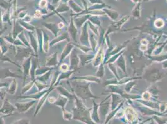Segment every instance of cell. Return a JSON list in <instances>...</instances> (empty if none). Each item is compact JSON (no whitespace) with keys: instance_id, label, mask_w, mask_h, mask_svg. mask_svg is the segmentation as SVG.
Listing matches in <instances>:
<instances>
[{"instance_id":"7a4b0ae2","label":"cell","mask_w":167,"mask_h":124,"mask_svg":"<svg viewBox=\"0 0 167 124\" xmlns=\"http://www.w3.org/2000/svg\"><path fill=\"white\" fill-rule=\"evenodd\" d=\"M149 59L151 60V61L156 62L157 63L164 62L167 60V53L165 55H155V56H152V55H146Z\"/></svg>"},{"instance_id":"6da1fadb","label":"cell","mask_w":167,"mask_h":124,"mask_svg":"<svg viewBox=\"0 0 167 124\" xmlns=\"http://www.w3.org/2000/svg\"><path fill=\"white\" fill-rule=\"evenodd\" d=\"M167 73L162 68H160L152 65L145 70L142 78L148 82L155 83L164 79Z\"/></svg>"},{"instance_id":"277c9868","label":"cell","mask_w":167,"mask_h":124,"mask_svg":"<svg viewBox=\"0 0 167 124\" xmlns=\"http://www.w3.org/2000/svg\"><path fill=\"white\" fill-rule=\"evenodd\" d=\"M148 91L152 95L155 96L158 95L160 93V91L158 90L157 86L155 84H152L151 86H150L148 88Z\"/></svg>"},{"instance_id":"5b68a950","label":"cell","mask_w":167,"mask_h":124,"mask_svg":"<svg viewBox=\"0 0 167 124\" xmlns=\"http://www.w3.org/2000/svg\"><path fill=\"white\" fill-rule=\"evenodd\" d=\"M117 64L118 65L121 67L122 70L123 71V72L126 73V70H125V58H123V56L119 58V59L117 61Z\"/></svg>"},{"instance_id":"7c38bea8","label":"cell","mask_w":167,"mask_h":124,"mask_svg":"<svg viewBox=\"0 0 167 124\" xmlns=\"http://www.w3.org/2000/svg\"><path fill=\"white\" fill-rule=\"evenodd\" d=\"M17 88L16 87V81L14 80V83L12 84V89H10L9 90V92L10 94H12V95H13V94L15 92V90Z\"/></svg>"},{"instance_id":"8fae6325","label":"cell","mask_w":167,"mask_h":124,"mask_svg":"<svg viewBox=\"0 0 167 124\" xmlns=\"http://www.w3.org/2000/svg\"><path fill=\"white\" fill-rule=\"evenodd\" d=\"M136 83H135V81H130V82L128 83L127 85H125V90L127 91V92H130L131 89L132 88V87L135 85Z\"/></svg>"},{"instance_id":"4fadbf2b","label":"cell","mask_w":167,"mask_h":124,"mask_svg":"<svg viewBox=\"0 0 167 124\" xmlns=\"http://www.w3.org/2000/svg\"><path fill=\"white\" fill-rule=\"evenodd\" d=\"M161 66L164 70H167V60L161 63Z\"/></svg>"},{"instance_id":"ba28073f","label":"cell","mask_w":167,"mask_h":124,"mask_svg":"<svg viewBox=\"0 0 167 124\" xmlns=\"http://www.w3.org/2000/svg\"><path fill=\"white\" fill-rule=\"evenodd\" d=\"M142 102L143 104H144L145 105H146L148 107H150V108H157L158 107V104H156L155 103V102H153L152 101H141L140 102Z\"/></svg>"},{"instance_id":"9c48e42d","label":"cell","mask_w":167,"mask_h":124,"mask_svg":"<svg viewBox=\"0 0 167 124\" xmlns=\"http://www.w3.org/2000/svg\"><path fill=\"white\" fill-rule=\"evenodd\" d=\"M140 3H139V5L135 7V10L133 11L132 14H133V16H134L135 18L139 19L140 17Z\"/></svg>"},{"instance_id":"52a82bcc","label":"cell","mask_w":167,"mask_h":124,"mask_svg":"<svg viewBox=\"0 0 167 124\" xmlns=\"http://www.w3.org/2000/svg\"><path fill=\"white\" fill-rule=\"evenodd\" d=\"M154 25L157 29L162 28L165 25L164 21L161 19H157L154 21Z\"/></svg>"},{"instance_id":"5bb4252c","label":"cell","mask_w":167,"mask_h":124,"mask_svg":"<svg viewBox=\"0 0 167 124\" xmlns=\"http://www.w3.org/2000/svg\"><path fill=\"white\" fill-rule=\"evenodd\" d=\"M140 43H141V45H147L148 44V42L146 39H142L140 41Z\"/></svg>"},{"instance_id":"30bf717a","label":"cell","mask_w":167,"mask_h":124,"mask_svg":"<svg viewBox=\"0 0 167 124\" xmlns=\"http://www.w3.org/2000/svg\"><path fill=\"white\" fill-rule=\"evenodd\" d=\"M151 97L152 95L148 91L144 92L142 95V97L145 101H150L151 99Z\"/></svg>"},{"instance_id":"8992f818","label":"cell","mask_w":167,"mask_h":124,"mask_svg":"<svg viewBox=\"0 0 167 124\" xmlns=\"http://www.w3.org/2000/svg\"><path fill=\"white\" fill-rule=\"evenodd\" d=\"M51 58H48V65L49 66H54L55 65L57 64V62H56V53H55L54 55H53L52 56L50 57Z\"/></svg>"},{"instance_id":"3957f363","label":"cell","mask_w":167,"mask_h":124,"mask_svg":"<svg viewBox=\"0 0 167 124\" xmlns=\"http://www.w3.org/2000/svg\"><path fill=\"white\" fill-rule=\"evenodd\" d=\"M125 115L127 120L129 122H134L137 117V115L134 110L131 108H127L125 110Z\"/></svg>"},{"instance_id":"2e32d148","label":"cell","mask_w":167,"mask_h":124,"mask_svg":"<svg viewBox=\"0 0 167 124\" xmlns=\"http://www.w3.org/2000/svg\"><path fill=\"white\" fill-rule=\"evenodd\" d=\"M132 1L135 3H137L139 1V0H132Z\"/></svg>"},{"instance_id":"9a60e30c","label":"cell","mask_w":167,"mask_h":124,"mask_svg":"<svg viewBox=\"0 0 167 124\" xmlns=\"http://www.w3.org/2000/svg\"><path fill=\"white\" fill-rule=\"evenodd\" d=\"M140 50L144 52V51L147 50V45H141L140 47Z\"/></svg>"}]
</instances>
